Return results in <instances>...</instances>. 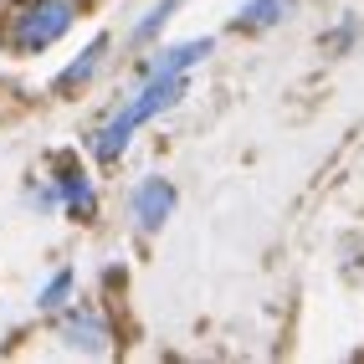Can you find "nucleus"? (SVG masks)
<instances>
[{"mask_svg":"<svg viewBox=\"0 0 364 364\" xmlns=\"http://www.w3.org/2000/svg\"><path fill=\"white\" fill-rule=\"evenodd\" d=\"M215 52V41L210 36H200V41H180V46H169V52H159L154 62H144V77H139V87H134V98L118 108L108 124L92 134V159H103V164H118L129 154V144H134V134L144 129V124H154L159 113H169L185 92H190V67L196 62H205Z\"/></svg>","mask_w":364,"mask_h":364,"instance_id":"obj_1","label":"nucleus"},{"mask_svg":"<svg viewBox=\"0 0 364 364\" xmlns=\"http://www.w3.org/2000/svg\"><path fill=\"white\" fill-rule=\"evenodd\" d=\"M67 26H72V0H31V6L11 11L6 46L21 57H31V52H46L52 41H62Z\"/></svg>","mask_w":364,"mask_h":364,"instance_id":"obj_2","label":"nucleus"},{"mask_svg":"<svg viewBox=\"0 0 364 364\" xmlns=\"http://www.w3.org/2000/svg\"><path fill=\"white\" fill-rule=\"evenodd\" d=\"M175 185L169 180H159V175H149V180H139V190H134V200H129V215H134V226L139 231H159L169 215H175Z\"/></svg>","mask_w":364,"mask_h":364,"instance_id":"obj_3","label":"nucleus"},{"mask_svg":"<svg viewBox=\"0 0 364 364\" xmlns=\"http://www.w3.org/2000/svg\"><path fill=\"white\" fill-rule=\"evenodd\" d=\"M62 338H67V349L103 354L108 338H113V328H108V318H103L98 308H67L62 313Z\"/></svg>","mask_w":364,"mask_h":364,"instance_id":"obj_4","label":"nucleus"},{"mask_svg":"<svg viewBox=\"0 0 364 364\" xmlns=\"http://www.w3.org/2000/svg\"><path fill=\"white\" fill-rule=\"evenodd\" d=\"M57 200L72 210V215H87L98 210V196H92V180L82 175V169H67V175H57Z\"/></svg>","mask_w":364,"mask_h":364,"instance_id":"obj_5","label":"nucleus"},{"mask_svg":"<svg viewBox=\"0 0 364 364\" xmlns=\"http://www.w3.org/2000/svg\"><path fill=\"white\" fill-rule=\"evenodd\" d=\"M287 6H293V0H247V6L236 11V31H272L287 16Z\"/></svg>","mask_w":364,"mask_h":364,"instance_id":"obj_6","label":"nucleus"},{"mask_svg":"<svg viewBox=\"0 0 364 364\" xmlns=\"http://www.w3.org/2000/svg\"><path fill=\"white\" fill-rule=\"evenodd\" d=\"M103 57H108V36H98V41H92L87 52H82L77 62H72V67H62V77H57V92H72V87H82V82L92 77V72L103 67Z\"/></svg>","mask_w":364,"mask_h":364,"instance_id":"obj_7","label":"nucleus"},{"mask_svg":"<svg viewBox=\"0 0 364 364\" xmlns=\"http://www.w3.org/2000/svg\"><path fill=\"white\" fill-rule=\"evenodd\" d=\"M72 287H77V277H72V272H57V277L46 282L41 293H36V308H46V313H62V308H67V298H72Z\"/></svg>","mask_w":364,"mask_h":364,"instance_id":"obj_8","label":"nucleus"},{"mask_svg":"<svg viewBox=\"0 0 364 364\" xmlns=\"http://www.w3.org/2000/svg\"><path fill=\"white\" fill-rule=\"evenodd\" d=\"M175 11H180V0H159V6H149V16L134 26V41H154V31H164Z\"/></svg>","mask_w":364,"mask_h":364,"instance_id":"obj_9","label":"nucleus"},{"mask_svg":"<svg viewBox=\"0 0 364 364\" xmlns=\"http://www.w3.org/2000/svg\"><path fill=\"white\" fill-rule=\"evenodd\" d=\"M349 41H354V21H344V26L328 36V46H349Z\"/></svg>","mask_w":364,"mask_h":364,"instance_id":"obj_10","label":"nucleus"}]
</instances>
